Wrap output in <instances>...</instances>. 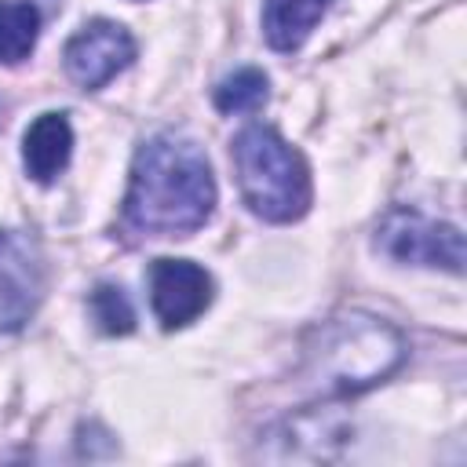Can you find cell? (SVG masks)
Here are the masks:
<instances>
[{"mask_svg": "<svg viewBox=\"0 0 467 467\" xmlns=\"http://www.w3.org/2000/svg\"><path fill=\"white\" fill-rule=\"evenodd\" d=\"M215 175L208 153L175 131L146 139L131 161L124 223L146 237H186L212 219Z\"/></svg>", "mask_w": 467, "mask_h": 467, "instance_id": "obj_1", "label": "cell"}, {"mask_svg": "<svg viewBox=\"0 0 467 467\" xmlns=\"http://www.w3.org/2000/svg\"><path fill=\"white\" fill-rule=\"evenodd\" d=\"M405 361V339L376 314H336L303 343L306 376L321 394H361Z\"/></svg>", "mask_w": 467, "mask_h": 467, "instance_id": "obj_2", "label": "cell"}, {"mask_svg": "<svg viewBox=\"0 0 467 467\" xmlns=\"http://www.w3.org/2000/svg\"><path fill=\"white\" fill-rule=\"evenodd\" d=\"M244 204L266 223H292L310 208V168L274 128L248 124L230 142Z\"/></svg>", "mask_w": 467, "mask_h": 467, "instance_id": "obj_3", "label": "cell"}, {"mask_svg": "<svg viewBox=\"0 0 467 467\" xmlns=\"http://www.w3.org/2000/svg\"><path fill=\"white\" fill-rule=\"evenodd\" d=\"M376 248L409 266H441L449 274L463 270V234L452 223H434L416 208H390L376 226Z\"/></svg>", "mask_w": 467, "mask_h": 467, "instance_id": "obj_4", "label": "cell"}, {"mask_svg": "<svg viewBox=\"0 0 467 467\" xmlns=\"http://www.w3.org/2000/svg\"><path fill=\"white\" fill-rule=\"evenodd\" d=\"M47 285V266L36 237L26 230H0V332L22 328Z\"/></svg>", "mask_w": 467, "mask_h": 467, "instance_id": "obj_5", "label": "cell"}, {"mask_svg": "<svg viewBox=\"0 0 467 467\" xmlns=\"http://www.w3.org/2000/svg\"><path fill=\"white\" fill-rule=\"evenodd\" d=\"M62 62L77 88L99 91L102 84H109L120 69H128L135 62V36L120 22L95 18V22L80 26V33L66 44Z\"/></svg>", "mask_w": 467, "mask_h": 467, "instance_id": "obj_6", "label": "cell"}, {"mask_svg": "<svg viewBox=\"0 0 467 467\" xmlns=\"http://www.w3.org/2000/svg\"><path fill=\"white\" fill-rule=\"evenodd\" d=\"M212 303V274L193 259H157L150 266V306L161 328L197 321Z\"/></svg>", "mask_w": 467, "mask_h": 467, "instance_id": "obj_7", "label": "cell"}, {"mask_svg": "<svg viewBox=\"0 0 467 467\" xmlns=\"http://www.w3.org/2000/svg\"><path fill=\"white\" fill-rule=\"evenodd\" d=\"M73 157V128L66 113H40L22 135V164L29 179L55 182Z\"/></svg>", "mask_w": 467, "mask_h": 467, "instance_id": "obj_8", "label": "cell"}, {"mask_svg": "<svg viewBox=\"0 0 467 467\" xmlns=\"http://www.w3.org/2000/svg\"><path fill=\"white\" fill-rule=\"evenodd\" d=\"M332 0H263V36L274 51H296Z\"/></svg>", "mask_w": 467, "mask_h": 467, "instance_id": "obj_9", "label": "cell"}, {"mask_svg": "<svg viewBox=\"0 0 467 467\" xmlns=\"http://www.w3.org/2000/svg\"><path fill=\"white\" fill-rule=\"evenodd\" d=\"M40 36V11L29 0H0V62L15 66L33 55Z\"/></svg>", "mask_w": 467, "mask_h": 467, "instance_id": "obj_10", "label": "cell"}, {"mask_svg": "<svg viewBox=\"0 0 467 467\" xmlns=\"http://www.w3.org/2000/svg\"><path fill=\"white\" fill-rule=\"evenodd\" d=\"M270 95V80L263 69L244 66L237 73H230L226 80H219L215 88V109L219 113H255Z\"/></svg>", "mask_w": 467, "mask_h": 467, "instance_id": "obj_11", "label": "cell"}, {"mask_svg": "<svg viewBox=\"0 0 467 467\" xmlns=\"http://www.w3.org/2000/svg\"><path fill=\"white\" fill-rule=\"evenodd\" d=\"M91 317L106 336H128L135 328V310L120 285H99L91 292Z\"/></svg>", "mask_w": 467, "mask_h": 467, "instance_id": "obj_12", "label": "cell"}]
</instances>
